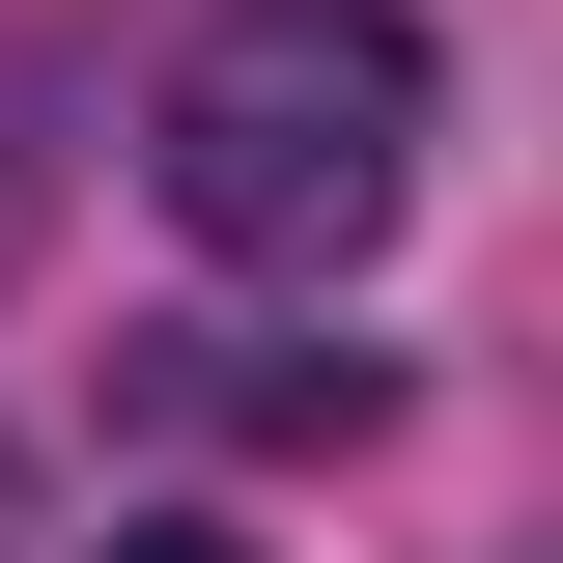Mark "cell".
I'll use <instances>...</instances> for the list:
<instances>
[{
  "mask_svg": "<svg viewBox=\"0 0 563 563\" xmlns=\"http://www.w3.org/2000/svg\"><path fill=\"white\" fill-rule=\"evenodd\" d=\"M422 113H451L422 0H198V29H169V85H141V169H169V225H198V254L339 282V254H395Z\"/></svg>",
  "mask_w": 563,
  "mask_h": 563,
  "instance_id": "6da1fadb",
  "label": "cell"
},
{
  "mask_svg": "<svg viewBox=\"0 0 563 563\" xmlns=\"http://www.w3.org/2000/svg\"><path fill=\"white\" fill-rule=\"evenodd\" d=\"M169 422H225V451H366L395 366L366 339H169Z\"/></svg>",
  "mask_w": 563,
  "mask_h": 563,
  "instance_id": "7a4b0ae2",
  "label": "cell"
},
{
  "mask_svg": "<svg viewBox=\"0 0 563 563\" xmlns=\"http://www.w3.org/2000/svg\"><path fill=\"white\" fill-rule=\"evenodd\" d=\"M113 563H254V536H225V507H141V536H113Z\"/></svg>",
  "mask_w": 563,
  "mask_h": 563,
  "instance_id": "3957f363",
  "label": "cell"
},
{
  "mask_svg": "<svg viewBox=\"0 0 563 563\" xmlns=\"http://www.w3.org/2000/svg\"><path fill=\"white\" fill-rule=\"evenodd\" d=\"M0 254H29V141H0Z\"/></svg>",
  "mask_w": 563,
  "mask_h": 563,
  "instance_id": "277c9868",
  "label": "cell"
}]
</instances>
